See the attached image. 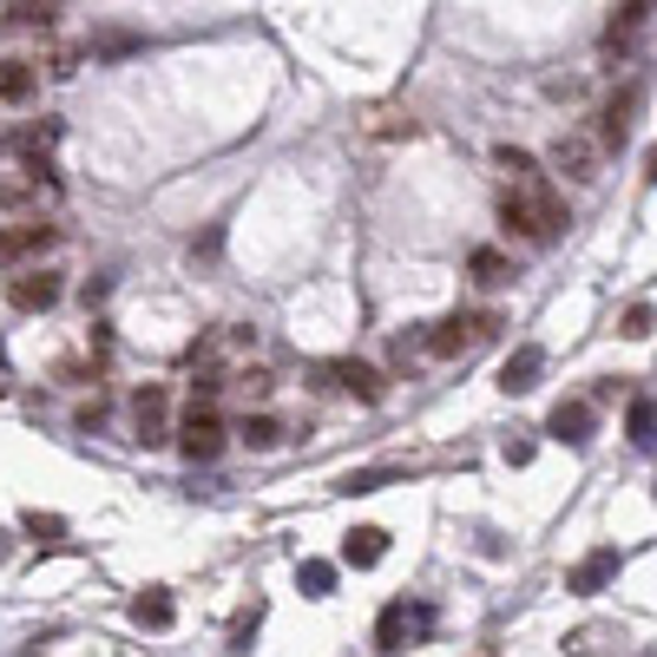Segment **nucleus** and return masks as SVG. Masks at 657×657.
<instances>
[{
    "mask_svg": "<svg viewBox=\"0 0 657 657\" xmlns=\"http://www.w3.org/2000/svg\"><path fill=\"white\" fill-rule=\"evenodd\" d=\"M553 165H559L566 178L592 184V178H599V165H605V151H599V138H579V132H559V138H553Z\"/></svg>",
    "mask_w": 657,
    "mask_h": 657,
    "instance_id": "7",
    "label": "nucleus"
},
{
    "mask_svg": "<svg viewBox=\"0 0 657 657\" xmlns=\"http://www.w3.org/2000/svg\"><path fill=\"white\" fill-rule=\"evenodd\" d=\"M178 448H184V461H217L224 454V421H217V408H191L184 421H178Z\"/></svg>",
    "mask_w": 657,
    "mask_h": 657,
    "instance_id": "5",
    "label": "nucleus"
},
{
    "mask_svg": "<svg viewBox=\"0 0 657 657\" xmlns=\"http://www.w3.org/2000/svg\"><path fill=\"white\" fill-rule=\"evenodd\" d=\"M7 26H26V33L39 26L46 33L53 26V0H7Z\"/></svg>",
    "mask_w": 657,
    "mask_h": 657,
    "instance_id": "19",
    "label": "nucleus"
},
{
    "mask_svg": "<svg viewBox=\"0 0 657 657\" xmlns=\"http://www.w3.org/2000/svg\"><path fill=\"white\" fill-rule=\"evenodd\" d=\"M467 270H474V283H513V263H507V250H494V243H480L474 257H467Z\"/></svg>",
    "mask_w": 657,
    "mask_h": 657,
    "instance_id": "17",
    "label": "nucleus"
},
{
    "mask_svg": "<svg viewBox=\"0 0 657 657\" xmlns=\"http://www.w3.org/2000/svg\"><path fill=\"white\" fill-rule=\"evenodd\" d=\"M39 92V66L33 59H0V105H26Z\"/></svg>",
    "mask_w": 657,
    "mask_h": 657,
    "instance_id": "14",
    "label": "nucleus"
},
{
    "mask_svg": "<svg viewBox=\"0 0 657 657\" xmlns=\"http://www.w3.org/2000/svg\"><path fill=\"white\" fill-rule=\"evenodd\" d=\"M7 303H13L20 316H39V309L59 303V276H53V270H20V276H7Z\"/></svg>",
    "mask_w": 657,
    "mask_h": 657,
    "instance_id": "8",
    "label": "nucleus"
},
{
    "mask_svg": "<svg viewBox=\"0 0 657 657\" xmlns=\"http://www.w3.org/2000/svg\"><path fill=\"white\" fill-rule=\"evenodd\" d=\"M540 369H546V349H540V342H520V349L507 355V369H500V388H507V395H526V388L540 382Z\"/></svg>",
    "mask_w": 657,
    "mask_h": 657,
    "instance_id": "11",
    "label": "nucleus"
},
{
    "mask_svg": "<svg viewBox=\"0 0 657 657\" xmlns=\"http://www.w3.org/2000/svg\"><path fill=\"white\" fill-rule=\"evenodd\" d=\"M322 382L329 388H342V395H355V401H382V375L369 369V362H322Z\"/></svg>",
    "mask_w": 657,
    "mask_h": 657,
    "instance_id": "9",
    "label": "nucleus"
},
{
    "mask_svg": "<svg viewBox=\"0 0 657 657\" xmlns=\"http://www.w3.org/2000/svg\"><path fill=\"white\" fill-rule=\"evenodd\" d=\"M612 573H619V553H612V546H599L586 566H573V579H566V586H573V592H599Z\"/></svg>",
    "mask_w": 657,
    "mask_h": 657,
    "instance_id": "16",
    "label": "nucleus"
},
{
    "mask_svg": "<svg viewBox=\"0 0 657 657\" xmlns=\"http://www.w3.org/2000/svg\"><path fill=\"white\" fill-rule=\"evenodd\" d=\"M26 533H33V540H46V546H53V540H59V533H66V526H59V520H53V513H46V520H39V513H26Z\"/></svg>",
    "mask_w": 657,
    "mask_h": 657,
    "instance_id": "29",
    "label": "nucleus"
},
{
    "mask_svg": "<svg viewBox=\"0 0 657 657\" xmlns=\"http://www.w3.org/2000/svg\"><path fill=\"white\" fill-rule=\"evenodd\" d=\"M132 619H138L145 632H171V619H178V605H171L165 592H138V599H132Z\"/></svg>",
    "mask_w": 657,
    "mask_h": 657,
    "instance_id": "18",
    "label": "nucleus"
},
{
    "mask_svg": "<svg viewBox=\"0 0 657 657\" xmlns=\"http://www.w3.org/2000/svg\"><path fill=\"white\" fill-rule=\"evenodd\" d=\"M645 184H657V145H652V158H645Z\"/></svg>",
    "mask_w": 657,
    "mask_h": 657,
    "instance_id": "30",
    "label": "nucleus"
},
{
    "mask_svg": "<svg viewBox=\"0 0 657 657\" xmlns=\"http://www.w3.org/2000/svg\"><path fill=\"white\" fill-rule=\"evenodd\" d=\"M652 7L657 0H619V7H612V26H605V46H632V39L645 33Z\"/></svg>",
    "mask_w": 657,
    "mask_h": 657,
    "instance_id": "15",
    "label": "nucleus"
},
{
    "mask_svg": "<svg viewBox=\"0 0 657 657\" xmlns=\"http://www.w3.org/2000/svg\"><path fill=\"white\" fill-rule=\"evenodd\" d=\"M362 132H382V138H415V118H401V112H369V118H362Z\"/></svg>",
    "mask_w": 657,
    "mask_h": 657,
    "instance_id": "26",
    "label": "nucleus"
},
{
    "mask_svg": "<svg viewBox=\"0 0 657 657\" xmlns=\"http://www.w3.org/2000/svg\"><path fill=\"white\" fill-rule=\"evenodd\" d=\"M59 138V125H26V132H0V151H46Z\"/></svg>",
    "mask_w": 657,
    "mask_h": 657,
    "instance_id": "21",
    "label": "nucleus"
},
{
    "mask_svg": "<svg viewBox=\"0 0 657 657\" xmlns=\"http://www.w3.org/2000/svg\"><path fill=\"white\" fill-rule=\"evenodd\" d=\"M382 553H388V533H382V526H355V533L342 540V566H355V573L382 566Z\"/></svg>",
    "mask_w": 657,
    "mask_h": 657,
    "instance_id": "13",
    "label": "nucleus"
},
{
    "mask_svg": "<svg viewBox=\"0 0 657 657\" xmlns=\"http://www.w3.org/2000/svg\"><path fill=\"white\" fill-rule=\"evenodd\" d=\"M237 388H243L250 401H263V395L276 388V375H270V369H243V375H237Z\"/></svg>",
    "mask_w": 657,
    "mask_h": 657,
    "instance_id": "28",
    "label": "nucleus"
},
{
    "mask_svg": "<svg viewBox=\"0 0 657 657\" xmlns=\"http://www.w3.org/2000/svg\"><path fill=\"white\" fill-rule=\"evenodd\" d=\"M632 441H638V448L657 441V401H632Z\"/></svg>",
    "mask_w": 657,
    "mask_h": 657,
    "instance_id": "27",
    "label": "nucleus"
},
{
    "mask_svg": "<svg viewBox=\"0 0 657 657\" xmlns=\"http://www.w3.org/2000/svg\"><path fill=\"white\" fill-rule=\"evenodd\" d=\"M165 408H171V388H165V382H145V388L132 395V421H138V441H145V448H165V441H171Z\"/></svg>",
    "mask_w": 657,
    "mask_h": 657,
    "instance_id": "6",
    "label": "nucleus"
},
{
    "mask_svg": "<svg viewBox=\"0 0 657 657\" xmlns=\"http://www.w3.org/2000/svg\"><path fill=\"white\" fill-rule=\"evenodd\" d=\"M546 434L566 441V448H586V441H592V401H559V408L546 415Z\"/></svg>",
    "mask_w": 657,
    "mask_h": 657,
    "instance_id": "10",
    "label": "nucleus"
},
{
    "mask_svg": "<svg viewBox=\"0 0 657 657\" xmlns=\"http://www.w3.org/2000/svg\"><path fill=\"white\" fill-rule=\"evenodd\" d=\"M26 204H39V178L26 171V178H0V211H26Z\"/></svg>",
    "mask_w": 657,
    "mask_h": 657,
    "instance_id": "22",
    "label": "nucleus"
},
{
    "mask_svg": "<svg viewBox=\"0 0 657 657\" xmlns=\"http://www.w3.org/2000/svg\"><path fill=\"white\" fill-rule=\"evenodd\" d=\"M487 336H500V316H494V309H454V316H441V322H428V336H421V349H428L434 362H454V355H467V349H480Z\"/></svg>",
    "mask_w": 657,
    "mask_h": 657,
    "instance_id": "2",
    "label": "nucleus"
},
{
    "mask_svg": "<svg viewBox=\"0 0 657 657\" xmlns=\"http://www.w3.org/2000/svg\"><path fill=\"white\" fill-rule=\"evenodd\" d=\"M46 250H59V224L20 217V224H7V230H0V263H7V270H20L26 257H46Z\"/></svg>",
    "mask_w": 657,
    "mask_h": 657,
    "instance_id": "4",
    "label": "nucleus"
},
{
    "mask_svg": "<svg viewBox=\"0 0 657 657\" xmlns=\"http://www.w3.org/2000/svg\"><path fill=\"white\" fill-rule=\"evenodd\" d=\"M276 441H283V421H276V415H243V448L263 454V448H276Z\"/></svg>",
    "mask_w": 657,
    "mask_h": 657,
    "instance_id": "20",
    "label": "nucleus"
},
{
    "mask_svg": "<svg viewBox=\"0 0 657 657\" xmlns=\"http://www.w3.org/2000/svg\"><path fill=\"white\" fill-rule=\"evenodd\" d=\"M415 625H428V612H408V599H395L388 612H382V625H375V645L382 652H408V632Z\"/></svg>",
    "mask_w": 657,
    "mask_h": 657,
    "instance_id": "12",
    "label": "nucleus"
},
{
    "mask_svg": "<svg viewBox=\"0 0 657 657\" xmlns=\"http://www.w3.org/2000/svg\"><path fill=\"white\" fill-rule=\"evenodd\" d=\"M638 112H645V86H638V79H625V86L605 99V112H599V151H619V145L632 138Z\"/></svg>",
    "mask_w": 657,
    "mask_h": 657,
    "instance_id": "3",
    "label": "nucleus"
},
{
    "mask_svg": "<svg viewBox=\"0 0 657 657\" xmlns=\"http://www.w3.org/2000/svg\"><path fill=\"white\" fill-rule=\"evenodd\" d=\"M500 224L513 230V237H526V243H559L566 237V204H559V191L546 184V178H533V184H507L500 191Z\"/></svg>",
    "mask_w": 657,
    "mask_h": 657,
    "instance_id": "1",
    "label": "nucleus"
},
{
    "mask_svg": "<svg viewBox=\"0 0 657 657\" xmlns=\"http://www.w3.org/2000/svg\"><path fill=\"white\" fill-rule=\"evenodd\" d=\"M494 158H500V171H507L513 184H533V178H540V165H533V151H520V145H500Z\"/></svg>",
    "mask_w": 657,
    "mask_h": 657,
    "instance_id": "23",
    "label": "nucleus"
},
{
    "mask_svg": "<svg viewBox=\"0 0 657 657\" xmlns=\"http://www.w3.org/2000/svg\"><path fill=\"white\" fill-rule=\"evenodd\" d=\"M296 586H303L309 599H329V586H336V566H329V559H303V573H296Z\"/></svg>",
    "mask_w": 657,
    "mask_h": 657,
    "instance_id": "24",
    "label": "nucleus"
},
{
    "mask_svg": "<svg viewBox=\"0 0 657 657\" xmlns=\"http://www.w3.org/2000/svg\"><path fill=\"white\" fill-rule=\"evenodd\" d=\"M652 329H657V309H652V303H632V309L619 316V336H632V342H645Z\"/></svg>",
    "mask_w": 657,
    "mask_h": 657,
    "instance_id": "25",
    "label": "nucleus"
}]
</instances>
